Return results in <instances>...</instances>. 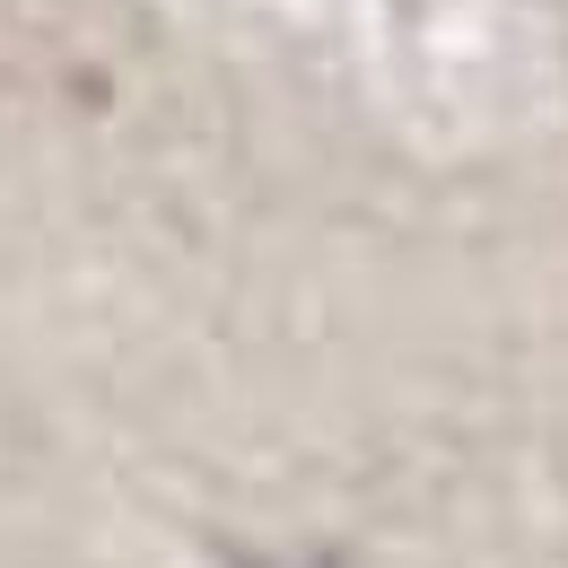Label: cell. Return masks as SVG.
Masks as SVG:
<instances>
[{"label":"cell","mask_w":568,"mask_h":568,"mask_svg":"<svg viewBox=\"0 0 568 568\" xmlns=\"http://www.w3.org/2000/svg\"><path fill=\"white\" fill-rule=\"evenodd\" d=\"M236 568H263V560H236ZM324 568H342V560H324Z\"/></svg>","instance_id":"1"}]
</instances>
